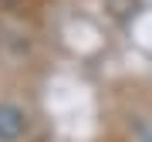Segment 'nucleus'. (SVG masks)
<instances>
[{"label":"nucleus","instance_id":"nucleus-2","mask_svg":"<svg viewBox=\"0 0 152 142\" xmlns=\"http://www.w3.org/2000/svg\"><path fill=\"white\" fill-rule=\"evenodd\" d=\"M145 142H152V132H149V135H145Z\"/></svg>","mask_w":152,"mask_h":142},{"label":"nucleus","instance_id":"nucleus-1","mask_svg":"<svg viewBox=\"0 0 152 142\" xmlns=\"http://www.w3.org/2000/svg\"><path fill=\"white\" fill-rule=\"evenodd\" d=\"M27 132V112L14 102H0V142H20Z\"/></svg>","mask_w":152,"mask_h":142}]
</instances>
